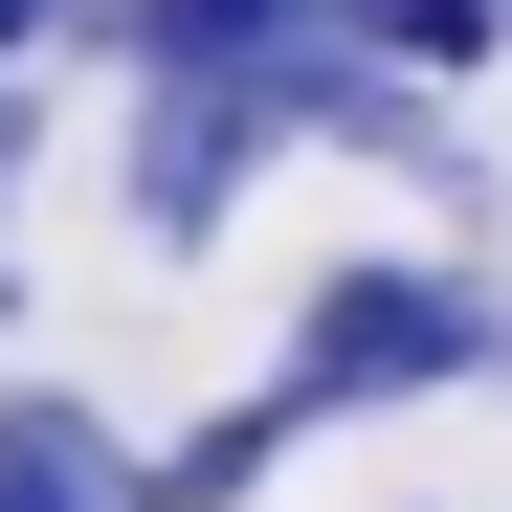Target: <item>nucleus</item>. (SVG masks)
Returning a JSON list of instances; mask_svg holds the SVG:
<instances>
[{
	"instance_id": "5",
	"label": "nucleus",
	"mask_w": 512,
	"mask_h": 512,
	"mask_svg": "<svg viewBox=\"0 0 512 512\" xmlns=\"http://www.w3.org/2000/svg\"><path fill=\"white\" fill-rule=\"evenodd\" d=\"M357 45H401V67H490L512 45V0H334Z\"/></svg>"
},
{
	"instance_id": "1",
	"label": "nucleus",
	"mask_w": 512,
	"mask_h": 512,
	"mask_svg": "<svg viewBox=\"0 0 512 512\" xmlns=\"http://www.w3.org/2000/svg\"><path fill=\"white\" fill-rule=\"evenodd\" d=\"M446 379H512V312L468 290V268H334L312 312H290V423H357V401H446Z\"/></svg>"
},
{
	"instance_id": "3",
	"label": "nucleus",
	"mask_w": 512,
	"mask_h": 512,
	"mask_svg": "<svg viewBox=\"0 0 512 512\" xmlns=\"http://www.w3.org/2000/svg\"><path fill=\"white\" fill-rule=\"evenodd\" d=\"M0 512H156V468L90 401H0Z\"/></svg>"
},
{
	"instance_id": "2",
	"label": "nucleus",
	"mask_w": 512,
	"mask_h": 512,
	"mask_svg": "<svg viewBox=\"0 0 512 512\" xmlns=\"http://www.w3.org/2000/svg\"><path fill=\"white\" fill-rule=\"evenodd\" d=\"M268 67H156V112H134V245H223L245 201V156H268Z\"/></svg>"
},
{
	"instance_id": "4",
	"label": "nucleus",
	"mask_w": 512,
	"mask_h": 512,
	"mask_svg": "<svg viewBox=\"0 0 512 512\" xmlns=\"http://www.w3.org/2000/svg\"><path fill=\"white\" fill-rule=\"evenodd\" d=\"M268 446H290V401H223L201 446H156V512H223V490H268Z\"/></svg>"
},
{
	"instance_id": "6",
	"label": "nucleus",
	"mask_w": 512,
	"mask_h": 512,
	"mask_svg": "<svg viewBox=\"0 0 512 512\" xmlns=\"http://www.w3.org/2000/svg\"><path fill=\"white\" fill-rule=\"evenodd\" d=\"M0 45H45V0H0Z\"/></svg>"
}]
</instances>
